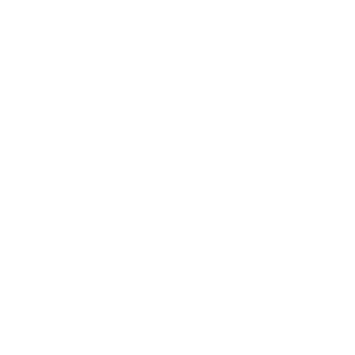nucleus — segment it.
I'll return each mask as SVG.
<instances>
[]
</instances>
